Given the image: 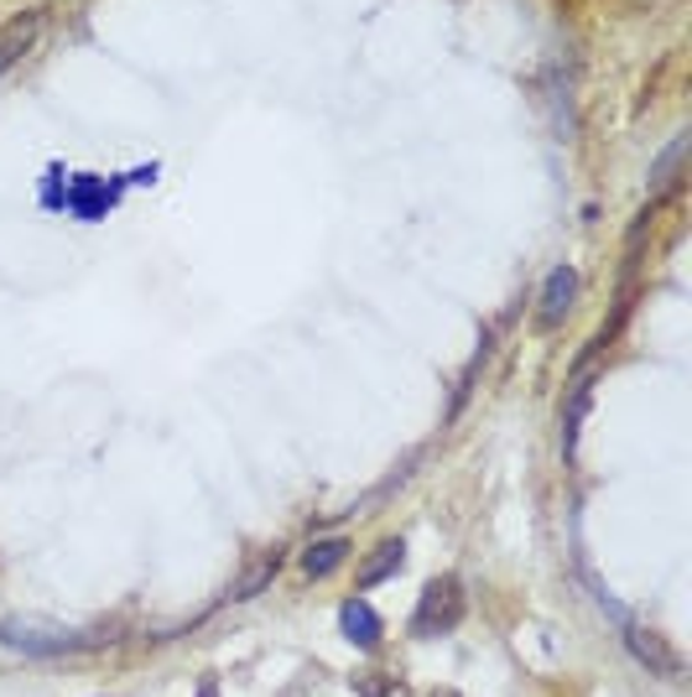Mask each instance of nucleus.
Wrapping results in <instances>:
<instances>
[{"label": "nucleus", "instance_id": "1", "mask_svg": "<svg viewBox=\"0 0 692 697\" xmlns=\"http://www.w3.org/2000/svg\"><path fill=\"white\" fill-rule=\"evenodd\" d=\"M589 583H593V578H589ZM593 604H599V615H604V619H614V630H620V640H625V651H630V656L640 661L651 677L682 682V656H677V651H672V645H667L661 636H656V630H646V625H640V619H635L630 609L620 604V598L604 594L599 583H593Z\"/></svg>", "mask_w": 692, "mask_h": 697}, {"label": "nucleus", "instance_id": "2", "mask_svg": "<svg viewBox=\"0 0 692 697\" xmlns=\"http://www.w3.org/2000/svg\"><path fill=\"white\" fill-rule=\"evenodd\" d=\"M0 645L16 651V656H68V651H83L89 636L58 630V625H37V619H0Z\"/></svg>", "mask_w": 692, "mask_h": 697}, {"label": "nucleus", "instance_id": "3", "mask_svg": "<svg viewBox=\"0 0 692 697\" xmlns=\"http://www.w3.org/2000/svg\"><path fill=\"white\" fill-rule=\"evenodd\" d=\"M573 302H578V266H553L547 271V281H542V297H536V328H562L568 323V313H573Z\"/></svg>", "mask_w": 692, "mask_h": 697}, {"label": "nucleus", "instance_id": "4", "mask_svg": "<svg viewBox=\"0 0 692 697\" xmlns=\"http://www.w3.org/2000/svg\"><path fill=\"white\" fill-rule=\"evenodd\" d=\"M458 615H464V604H458V583L454 578L427 583V594H422V609H416L412 630H416V636H437V630L458 625Z\"/></svg>", "mask_w": 692, "mask_h": 697}, {"label": "nucleus", "instance_id": "5", "mask_svg": "<svg viewBox=\"0 0 692 697\" xmlns=\"http://www.w3.org/2000/svg\"><path fill=\"white\" fill-rule=\"evenodd\" d=\"M338 630H344V640L349 645H359V651H376L380 636H386V625H380V615L365 604V598H344V609H338Z\"/></svg>", "mask_w": 692, "mask_h": 697}, {"label": "nucleus", "instance_id": "6", "mask_svg": "<svg viewBox=\"0 0 692 697\" xmlns=\"http://www.w3.org/2000/svg\"><path fill=\"white\" fill-rule=\"evenodd\" d=\"M37 32H42V11H26V16H16L5 32H0V74H5V68H11V63H16L32 42H37Z\"/></svg>", "mask_w": 692, "mask_h": 697}, {"label": "nucleus", "instance_id": "7", "mask_svg": "<svg viewBox=\"0 0 692 697\" xmlns=\"http://www.w3.org/2000/svg\"><path fill=\"white\" fill-rule=\"evenodd\" d=\"M344 558H349V541H344V537H323V541H313V547L302 552V573H308V578H328V573L344 567Z\"/></svg>", "mask_w": 692, "mask_h": 697}, {"label": "nucleus", "instance_id": "8", "mask_svg": "<svg viewBox=\"0 0 692 697\" xmlns=\"http://www.w3.org/2000/svg\"><path fill=\"white\" fill-rule=\"evenodd\" d=\"M682 157H688V136H672L667 140V151L651 161V193H672L677 188V172H682Z\"/></svg>", "mask_w": 692, "mask_h": 697}, {"label": "nucleus", "instance_id": "9", "mask_svg": "<svg viewBox=\"0 0 692 697\" xmlns=\"http://www.w3.org/2000/svg\"><path fill=\"white\" fill-rule=\"evenodd\" d=\"M589 401H593V391H589V375L573 385V406L562 412V459H573L578 453V427H583V417H589Z\"/></svg>", "mask_w": 692, "mask_h": 697}, {"label": "nucleus", "instance_id": "10", "mask_svg": "<svg viewBox=\"0 0 692 697\" xmlns=\"http://www.w3.org/2000/svg\"><path fill=\"white\" fill-rule=\"evenodd\" d=\"M401 558H406V547H401V541H386V547L376 552V562L359 573V588H355V594H370V588H380V583H386L395 567H401Z\"/></svg>", "mask_w": 692, "mask_h": 697}, {"label": "nucleus", "instance_id": "11", "mask_svg": "<svg viewBox=\"0 0 692 697\" xmlns=\"http://www.w3.org/2000/svg\"><path fill=\"white\" fill-rule=\"evenodd\" d=\"M277 573H281V552H271V558L256 562V567H250V573L235 583V594H230V598H260L271 583H277Z\"/></svg>", "mask_w": 692, "mask_h": 697}, {"label": "nucleus", "instance_id": "12", "mask_svg": "<svg viewBox=\"0 0 692 697\" xmlns=\"http://www.w3.org/2000/svg\"><path fill=\"white\" fill-rule=\"evenodd\" d=\"M198 697H219V682H214V677H203V682H198Z\"/></svg>", "mask_w": 692, "mask_h": 697}]
</instances>
